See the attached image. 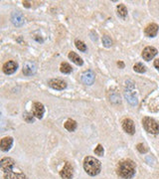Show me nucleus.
I'll return each instance as SVG.
<instances>
[{
    "label": "nucleus",
    "mask_w": 159,
    "mask_h": 179,
    "mask_svg": "<svg viewBox=\"0 0 159 179\" xmlns=\"http://www.w3.org/2000/svg\"><path fill=\"white\" fill-rule=\"evenodd\" d=\"M116 173L123 179H131L135 175V163L130 159L120 161L116 167Z\"/></svg>",
    "instance_id": "nucleus-1"
},
{
    "label": "nucleus",
    "mask_w": 159,
    "mask_h": 179,
    "mask_svg": "<svg viewBox=\"0 0 159 179\" xmlns=\"http://www.w3.org/2000/svg\"><path fill=\"white\" fill-rule=\"evenodd\" d=\"M84 169L91 176H96L100 172V161L93 156H87L84 160Z\"/></svg>",
    "instance_id": "nucleus-2"
},
{
    "label": "nucleus",
    "mask_w": 159,
    "mask_h": 179,
    "mask_svg": "<svg viewBox=\"0 0 159 179\" xmlns=\"http://www.w3.org/2000/svg\"><path fill=\"white\" fill-rule=\"evenodd\" d=\"M142 125L144 127V129L146 130L148 133H151V134L159 133V125L153 119L145 116L142 119Z\"/></svg>",
    "instance_id": "nucleus-3"
},
{
    "label": "nucleus",
    "mask_w": 159,
    "mask_h": 179,
    "mask_svg": "<svg viewBox=\"0 0 159 179\" xmlns=\"http://www.w3.org/2000/svg\"><path fill=\"white\" fill-rule=\"evenodd\" d=\"M126 84L127 90H126V92H124V97H126L127 102L129 103L131 106H136L138 104V101H137L136 96H135V94L132 92V89L134 88L133 83L131 81H126Z\"/></svg>",
    "instance_id": "nucleus-4"
},
{
    "label": "nucleus",
    "mask_w": 159,
    "mask_h": 179,
    "mask_svg": "<svg viewBox=\"0 0 159 179\" xmlns=\"http://www.w3.org/2000/svg\"><path fill=\"white\" fill-rule=\"evenodd\" d=\"M14 165L15 161L10 157H4L0 161V167H1L2 171H4L5 173L12 171V168L14 167Z\"/></svg>",
    "instance_id": "nucleus-5"
},
{
    "label": "nucleus",
    "mask_w": 159,
    "mask_h": 179,
    "mask_svg": "<svg viewBox=\"0 0 159 179\" xmlns=\"http://www.w3.org/2000/svg\"><path fill=\"white\" fill-rule=\"evenodd\" d=\"M73 175H74L73 166L69 162H66L65 166H64L63 169L60 171V176L63 179H72Z\"/></svg>",
    "instance_id": "nucleus-6"
},
{
    "label": "nucleus",
    "mask_w": 159,
    "mask_h": 179,
    "mask_svg": "<svg viewBox=\"0 0 159 179\" xmlns=\"http://www.w3.org/2000/svg\"><path fill=\"white\" fill-rule=\"evenodd\" d=\"M44 112H45V108H44V106L41 103H34L32 106V113L34 115V116H36L38 119H42Z\"/></svg>",
    "instance_id": "nucleus-7"
},
{
    "label": "nucleus",
    "mask_w": 159,
    "mask_h": 179,
    "mask_svg": "<svg viewBox=\"0 0 159 179\" xmlns=\"http://www.w3.org/2000/svg\"><path fill=\"white\" fill-rule=\"evenodd\" d=\"M122 129L123 130L128 134H134L135 132V126L133 120H131L130 119H124L122 120Z\"/></svg>",
    "instance_id": "nucleus-8"
},
{
    "label": "nucleus",
    "mask_w": 159,
    "mask_h": 179,
    "mask_svg": "<svg viewBox=\"0 0 159 179\" xmlns=\"http://www.w3.org/2000/svg\"><path fill=\"white\" fill-rule=\"evenodd\" d=\"M17 68H18V64L14 61H8L3 65V72L6 75H11L13 73H15Z\"/></svg>",
    "instance_id": "nucleus-9"
},
{
    "label": "nucleus",
    "mask_w": 159,
    "mask_h": 179,
    "mask_svg": "<svg viewBox=\"0 0 159 179\" xmlns=\"http://www.w3.org/2000/svg\"><path fill=\"white\" fill-rule=\"evenodd\" d=\"M49 86L54 90H57V91H62V90L67 88V84L66 82H64L60 79H52V80L49 81Z\"/></svg>",
    "instance_id": "nucleus-10"
},
{
    "label": "nucleus",
    "mask_w": 159,
    "mask_h": 179,
    "mask_svg": "<svg viewBox=\"0 0 159 179\" xmlns=\"http://www.w3.org/2000/svg\"><path fill=\"white\" fill-rule=\"evenodd\" d=\"M156 55H157V50L155 49L154 47L148 46L146 48H144V50L142 52V58L145 61H150L151 59H153Z\"/></svg>",
    "instance_id": "nucleus-11"
},
{
    "label": "nucleus",
    "mask_w": 159,
    "mask_h": 179,
    "mask_svg": "<svg viewBox=\"0 0 159 179\" xmlns=\"http://www.w3.org/2000/svg\"><path fill=\"white\" fill-rule=\"evenodd\" d=\"M23 74L25 76H32L36 73L37 68L36 65L32 63V62H26V63L23 65Z\"/></svg>",
    "instance_id": "nucleus-12"
},
{
    "label": "nucleus",
    "mask_w": 159,
    "mask_h": 179,
    "mask_svg": "<svg viewBox=\"0 0 159 179\" xmlns=\"http://www.w3.org/2000/svg\"><path fill=\"white\" fill-rule=\"evenodd\" d=\"M11 21L12 23L14 24L15 26H22L23 24H24V16L21 12L19 11H15L12 13V16H11Z\"/></svg>",
    "instance_id": "nucleus-13"
},
{
    "label": "nucleus",
    "mask_w": 159,
    "mask_h": 179,
    "mask_svg": "<svg viewBox=\"0 0 159 179\" xmlns=\"http://www.w3.org/2000/svg\"><path fill=\"white\" fill-rule=\"evenodd\" d=\"M94 79H96V76L93 71H87L82 75V81L86 85H93Z\"/></svg>",
    "instance_id": "nucleus-14"
},
{
    "label": "nucleus",
    "mask_w": 159,
    "mask_h": 179,
    "mask_svg": "<svg viewBox=\"0 0 159 179\" xmlns=\"http://www.w3.org/2000/svg\"><path fill=\"white\" fill-rule=\"evenodd\" d=\"M157 32H158V25L155 23L149 24L144 30L145 35L147 37H155L157 35Z\"/></svg>",
    "instance_id": "nucleus-15"
},
{
    "label": "nucleus",
    "mask_w": 159,
    "mask_h": 179,
    "mask_svg": "<svg viewBox=\"0 0 159 179\" xmlns=\"http://www.w3.org/2000/svg\"><path fill=\"white\" fill-rule=\"evenodd\" d=\"M13 144V138L10 136L4 137V138L1 139V142H0V148H1L2 151H8L10 148H11Z\"/></svg>",
    "instance_id": "nucleus-16"
},
{
    "label": "nucleus",
    "mask_w": 159,
    "mask_h": 179,
    "mask_svg": "<svg viewBox=\"0 0 159 179\" xmlns=\"http://www.w3.org/2000/svg\"><path fill=\"white\" fill-rule=\"evenodd\" d=\"M4 179H27V177L24 173H16L10 171L4 174Z\"/></svg>",
    "instance_id": "nucleus-17"
},
{
    "label": "nucleus",
    "mask_w": 159,
    "mask_h": 179,
    "mask_svg": "<svg viewBox=\"0 0 159 179\" xmlns=\"http://www.w3.org/2000/svg\"><path fill=\"white\" fill-rule=\"evenodd\" d=\"M68 56H69L70 59L72 60L76 65H78V66H82V65L84 64L83 59H82V58H81L78 54H76L75 52H70Z\"/></svg>",
    "instance_id": "nucleus-18"
},
{
    "label": "nucleus",
    "mask_w": 159,
    "mask_h": 179,
    "mask_svg": "<svg viewBox=\"0 0 159 179\" xmlns=\"http://www.w3.org/2000/svg\"><path fill=\"white\" fill-rule=\"evenodd\" d=\"M116 10H117V15L121 17V18H126L127 16V9L123 4H118Z\"/></svg>",
    "instance_id": "nucleus-19"
},
{
    "label": "nucleus",
    "mask_w": 159,
    "mask_h": 179,
    "mask_svg": "<svg viewBox=\"0 0 159 179\" xmlns=\"http://www.w3.org/2000/svg\"><path fill=\"white\" fill-rule=\"evenodd\" d=\"M65 129L69 132H74L77 129V122L74 119H68L65 122Z\"/></svg>",
    "instance_id": "nucleus-20"
},
{
    "label": "nucleus",
    "mask_w": 159,
    "mask_h": 179,
    "mask_svg": "<svg viewBox=\"0 0 159 179\" xmlns=\"http://www.w3.org/2000/svg\"><path fill=\"white\" fill-rule=\"evenodd\" d=\"M60 70L62 73L64 74H70L71 72H72V67H71L70 64L66 63V62H63L62 64H61V68Z\"/></svg>",
    "instance_id": "nucleus-21"
},
{
    "label": "nucleus",
    "mask_w": 159,
    "mask_h": 179,
    "mask_svg": "<svg viewBox=\"0 0 159 179\" xmlns=\"http://www.w3.org/2000/svg\"><path fill=\"white\" fill-rule=\"evenodd\" d=\"M75 44H76V47L78 50H80L81 52H86L87 51V45L84 44L83 41H80V40H76L75 41Z\"/></svg>",
    "instance_id": "nucleus-22"
},
{
    "label": "nucleus",
    "mask_w": 159,
    "mask_h": 179,
    "mask_svg": "<svg viewBox=\"0 0 159 179\" xmlns=\"http://www.w3.org/2000/svg\"><path fill=\"white\" fill-rule=\"evenodd\" d=\"M133 70L135 72H137V73H145L146 68H145L141 63H137V64H135L133 66Z\"/></svg>",
    "instance_id": "nucleus-23"
},
{
    "label": "nucleus",
    "mask_w": 159,
    "mask_h": 179,
    "mask_svg": "<svg viewBox=\"0 0 159 179\" xmlns=\"http://www.w3.org/2000/svg\"><path fill=\"white\" fill-rule=\"evenodd\" d=\"M103 44L104 47L109 48L113 45V40H111L107 35H104V36H103Z\"/></svg>",
    "instance_id": "nucleus-24"
},
{
    "label": "nucleus",
    "mask_w": 159,
    "mask_h": 179,
    "mask_svg": "<svg viewBox=\"0 0 159 179\" xmlns=\"http://www.w3.org/2000/svg\"><path fill=\"white\" fill-rule=\"evenodd\" d=\"M94 152L99 156H103L104 149H103V147L101 146V144H97V146L96 147V149L94 150Z\"/></svg>",
    "instance_id": "nucleus-25"
},
{
    "label": "nucleus",
    "mask_w": 159,
    "mask_h": 179,
    "mask_svg": "<svg viewBox=\"0 0 159 179\" xmlns=\"http://www.w3.org/2000/svg\"><path fill=\"white\" fill-rule=\"evenodd\" d=\"M136 148H137V150L139 151L140 153H146L148 151V148L144 145L143 143H138L136 145Z\"/></svg>",
    "instance_id": "nucleus-26"
},
{
    "label": "nucleus",
    "mask_w": 159,
    "mask_h": 179,
    "mask_svg": "<svg viewBox=\"0 0 159 179\" xmlns=\"http://www.w3.org/2000/svg\"><path fill=\"white\" fill-rule=\"evenodd\" d=\"M33 113H29L26 112L24 113V119L26 120L27 122H34V118H33Z\"/></svg>",
    "instance_id": "nucleus-27"
},
{
    "label": "nucleus",
    "mask_w": 159,
    "mask_h": 179,
    "mask_svg": "<svg viewBox=\"0 0 159 179\" xmlns=\"http://www.w3.org/2000/svg\"><path fill=\"white\" fill-rule=\"evenodd\" d=\"M154 67L156 68L157 70L159 71V59H157V60L154 61Z\"/></svg>",
    "instance_id": "nucleus-28"
},
{
    "label": "nucleus",
    "mask_w": 159,
    "mask_h": 179,
    "mask_svg": "<svg viewBox=\"0 0 159 179\" xmlns=\"http://www.w3.org/2000/svg\"><path fill=\"white\" fill-rule=\"evenodd\" d=\"M23 5H24L25 7L29 8L30 7V2L29 1H23Z\"/></svg>",
    "instance_id": "nucleus-29"
},
{
    "label": "nucleus",
    "mask_w": 159,
    "mask_h": 179,
    "mask_svg": "<svg viewBox=\"0 0 159 179\" xmlns=\"http://www.w3.org/2000/svg\"><path fill=\"white\" fill-rule=\"evenodd\" d=\"M117 66H118V67H120L121 69L124 68V64H123V62H121V61L117 62Z\"/></svg>",
    "instance_id": "nucleus-30"
}]
</instances>
